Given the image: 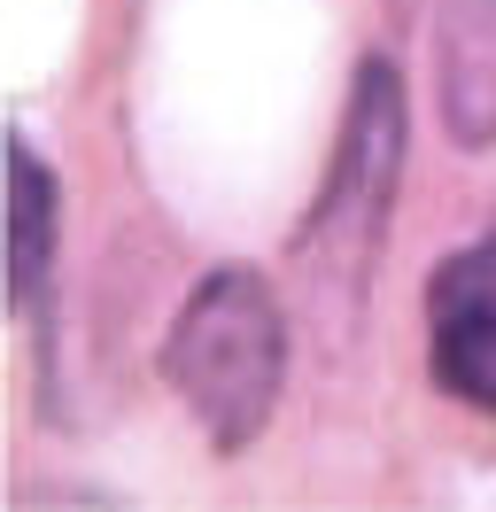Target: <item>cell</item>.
Segmentation results:
<instances>
[{"mask_svg": "<svg viewBox=\"0 0 496 512\" xmlns=\"http://www.w3.org/2000/svg\"><path fill=\"white\" fill-rule=\"evenodd\" d=\"M434 101L458 148H496V0L434 8Z\"/></svg>", "mask_w": 496, "mask_h": 512, "instance_id": "277c9868", "label": "cell"}, {"mask_svg": "<svg viewBox=\"0 0 496 512\" xmlns=\"http://www.w3.org/2000/svg\"><path fill=\"white\" fill-rule=\"evenodd\" d=\"M434 319V381L496 419V241L458 249L427 288Z\"/></svg>", "mask_w": 496, "mask_h": 512, "instance_id": "3957f363", "label": "cell"}, {"mask_svg": "<svg viewBox=\"0 0 496 512\" xmlns=\"http://www.w3.org/2000/svg\"><path fill=\"white\" fill-rule=\"evenodd\" d=\"M396 171H403V78L388 63H365L357 70V94H349V125H341L334 171L318 187V218L303 233L318 303L326 295H357L372 249L388 233V210H396Z\"/></svg>", "mask_w": 496, "mask_h": 512, "instance_id": "7a4b0ae2", "label": "cell"}, {"mask_svg": "<svg viewBox=\"0 0 496 512\" xmlns=\"http://www.w3.org/2000/svg\"><path fill=\"white\" fill-rule=\"evenodd\" d=\"M163 381L179 388V404L217 450H248L264 435V419L287 381V326H279V295L264 272L225 264L186 295L179 326L163 342Z\"/></svg>", "mask_w": 496, "mask_h": 512, "instance_id": "6da1fadb", "label": "cell"}, {"mask_svg": "<svg viewBox=\"0 0 496 512\" xmlns=\"http://www.w3.org/2000/svg\"><path fill=\"white\" fill-rule=\"evenodd\" d=\"M47 256H55V179L31 148L8 140V288L24 303L47 280Z\"/></svg>", "mask_w": 496, "mask_h": 512, "instance_id": "5b68a950", "label": "cell"}]
</instances>
